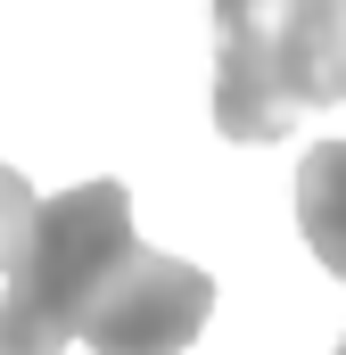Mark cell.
I'll return each instance as SVG.
<instances>
[{
    "label": "cell",
    "mask_w": 346,
    "mask_h": 355,
    "mask_svg": "<svg viewBox=\"0 0 346 355\" xmlns=\"http://www.w3.org/2000/svg\"><path fill=\"white\" fill-rule=\"evenodd\" d=\"M346 99V0H215V132L280 141Z\"/></svg>",
    "instance_id": "cell-1"
},
{
    "label": "cell",
    "mask_w": 346,
    "mask_h": 355,
    "mask_svg": "<svg viewBox=\"0 0 346 355\" xmlns=\"http://www.w3.org/2000/svg\"><path fill=\"white\" fill-rule=\"evenodd\" d=\"M140 248L132 232V198L124 182H83L42 198L25 257L8 265V297H0V355H58L66 339H83L91 306L107 289V272Z\"/></svg>",
    "instance_id": "cell-2"
},
{
    "label": "cell",
    "mask_w": 346,
    "mask_h": 355,
    "mask_svg": "<svg viewBox=\"0 0 346 355\" xmlns=\"http://www.w3.org/2000/svg\"><path fill=\"white\" fill-rule=\"evenodd\" d=\"M215 314V281L181 257H157V248H132L124 265L107 272L99 306L83 322L91 355H181Z\"/></svg>",
    "instance_id": "cell-3"
},
{
    "label": "cell",
    "mask_w": 346,
    "mask_h": 355,
    "mask_svg": "<svg viewBox=\"0 0 346 355\" xmlns=\"http://www.w3.org/2000/svg\"><path fill=\"white\" fill-rule=\"evenodd\" d=\"M297 232L346 281V141L305 149V166H297Z\"/></svg>",
    "instance_id": "cell-4"
},
{
    "label": "cell",
    "mask_w": 346,
    "mask_h": 355,
    "mask_svg": "<svg viewBox=\"0 0 346 355\" xmlns=\"http://www.w3.org/2000/svg\"><path fill=\"white\" fill-rule=\"evenodd\" d=\"M33 215H42V198H33V182L17 174V166H0V272L25 257V240H33Z\"/></svg>",
    "instance_id": "cell-5"
},
{
    "label": "cell",
    "mask_w": 346,
    "mask_h": 355,
    "mask_svg": "<svg viewBox=\"0 0 346 355\" xmlns=\"http://www.w3.org/2000/svg\"><path fill=\"white\" fill-rule=\"evenodd\" d=\"M338 355H346V339H338Z\"/></svg>",
    "instance_id": "cell-6"
}]
</instances>
